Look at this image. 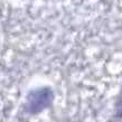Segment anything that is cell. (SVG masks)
Here are the masks:
<instances>
[{
    "label": "cell",
    "mask_w": 122,
    "mask_h": 122,
    "mask_svg": "<svg viewBox=\"0 0 122 122\" xmlns=\"http://www.w3.org/2000/svg\"><path fill=\"white\" fill-rule=\"evenodd\" d=\"M54 92L47 86L38 87L28 93L25 102V111L29 114H38L52 105Z\"/></svg>",
    "instance_id": "1"
},
{
    "label": "cell",
    "mask_w": 122,
    "mask_h": 122,
    "mask_svg": "<svg viewBox=\"0 0 122 122\" xmlns=\"http://www.w3.org/2000/svg\"><path fill=\"white\" fill-rule=\"evenodd\" d=\"M117 117L121 119L122 118V92H121V96H120V100L118 102L117 105Z\"/></svg>",
    "instance_id": "2"
}]
</instances>
